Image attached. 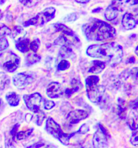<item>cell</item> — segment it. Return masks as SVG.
I'll return each mask as SVG.
<instances>
[{
  "label": "cell",
  "mask_w": 138,
  "mask_h": 148,
  "mask_svg": "<svg viewBox=\"0 0 138 148\" xmlns=\"http://www.w3.org/2000/svg\"></svg>",
  "instance_id": "bcb514c9"
},
{
  "label": "cell",
  "mask_w": 138,
  "mask_h": 148,
  "mask_svg": "<svg viewBox=\"0 0 138 148\" xmlns=\"http://www.w3.org/2000/svg\"><path fill=\"white\" fill-rule=\"evenodd\" d=\"M79 90V87L78 86H74L71 88H68L66 89L65 91V96H66V97L68 98H70L74 93L77 92Z\"/></svg>",
  "instance_id": "4dcf8cb0"
},
{
  "label": "cell",
  "mask_w": 138,
  "mask_h": 148,
  "mask_svg": "<svg viewBox=\"0 0 138 148\" xmlns=\"http://www.w3.org/2000/svg\"><path fill=\"white\" fill-rule=\"evenodd\" d=\"M41 60V57L36 53L28 54L25 59V64L26 66L33 65Z\"/></svg>",
  "instance_id": "ffe728a7"
},
{
  "label": "cell",
  "mask_w": 138,
  "mask_h": 148,
  "mask_svg": "<svg viewBox=\"0 0 138 148\" xmlns=\"http://www.w3.org/2000/svg\"><path fill=\"white\" fill-rule=\"evenodd\" d=\"M83 33L89 41H101L116 37V30L110 23L97 18H91L82 26Z\"/></svg>",
  "instance_id": "7a4b0ae2"
},
{
  "label": "cell",
  "mask_w": 138,
  "mask_h": 148,
  "mask_svg": "<svg viewBox=\"0 0 138 148\" xmlns=\"http://www.w3.org/2000/svg\"><path fill=\"white\" fill-rule=\"evenodd\" d=\"M34 131L33 128H30L24 131H21L17 132L15 136V138L17 140H21L27 138L30 136Z\"/></svg>",
  "instance_id": "603a6c76"
},
{
  "label": "cell",
  "mask_w": 138,
  "mask_h": 148,
  "mask_svg": "<svg viewBox=\"0 0 138 148\" xmlns=\"http://www.w3.org/2000/svg\"><path fill=\"white\" fill-rule=\"evenodd\" d=\"M12 30L8 27L3 25L0 27V37H5V36L11 35Z\"/></svg>",
  "instance_id": "f1b7e54d"
},
{
  "label": "cell",
  "mask_w": 138,
  "mask_h": 148,
  "mask_svg": "<svg viewBox=\"0 0 138 148\" xmlns=\"http://www.w3.org/2000/svg\"><path fill=\"white\" fill-rule=\"evenodd\" d=\"M5 99L11 106H17L20 101V96L15 92H9L5 95Z\"/></svg>",
  "instance_id": "e0dca14e"
},
{
  "label": "cell",
  "mask_w": 138,
  "mask_h": 148,
  "mask_svg": "<svg viewBox=\"0 0 138 148\" xmlns=\"http://www.w3.org/2000/svg\"><path fill=\"white\" fill-rule=\"evenodd\" d=\"M89 131V126H88L87 124H84L80 127V128L78 130V132L79 134L83 135L87 133Z\"/></svg>",
  "instance_id": "836d02e7"
},
{
  "label": "cell",
  "mask_w": 138,
  "mask_h": 148,
  "mask_svg": "<svg viewBox=\"0 0 138 148\" xmlns=\"http://www.w3.org/2000/svg\"><path fill=\"white\" fill-rule=\"evenodd\" d=\"M5 2V0H0V5L3 4Z\"/></svg>",
  "instance_id": "b9f144b4"
},
{
  "label": "cell",
  "mask_w": 138,
  "mask_h": 148,
  "mask_svg": "<svg viewBox=\"0 0 138 148\" xmlns=\"http://www.w3.org/2000/svg\"><path fill=\"white\" fill-rule=\"evenodd\" d=\"M98 76L92 75L85 79L86 93L89 99L93 103H98L101 101L104 93V89L99 85Z\"/></svg>",
  "instance_id": "3957f363"
},
{
  "label": "cell",
  "mask_w": 138,
  "mask_h": 148,
  "mask_svg": "<svg viewBox=\"0 0 138 148\" xmlns=\"http://www.w3.org/2000/svg\"><path fill=\"white\" fill-rule=\"evenodd\" d=\"M26 34V32L24 31L23 27L20 26H15L13 28L10 35L12 36L14 39L16 41L19 39L24 38Z\"/></svg>",
  "instance_id": "44dd1931"
},
{
  "label": "cell",
  "mask_w": 138,
  "mask_h": 148,
  "mask_svg": "<svg viewBox=\"0 0 138 148\" xmlns=\"http://www.w3.org/2000/svg\"><path fill=\"white\" fill-rule=\"evenodd\" d=\"M130 142L133 145H138V131L135 130V131L132 134L131 137Z\"/></svg>",
  "instance_id": "d6a6232c"
},
{
  "label": "cell",
  "mask_w": 138,
  "mask_h": 148,
  "mask_svg": "<svg viewBox=\"0 0 138 148\" xmlns=\"http://www.w3.org/2000/svg\"><path fill=\"white\" fill-rule=\"evenodd\" d=\"M70 66H71V64L69 61L66 60H62L58 64L57 68L59 71H63L69 69L70 67Z\"/></svg>",
  "instance_id": "83f0119b"
},
{
  "label": "cell",
  "mask_w": 138,
  "mask_h": 148,
  "mask_svg": "<svg viewBox=\"0 0 138 148\" xmlns=\"http://www.w3.org/2000/svg\"><path fill=\"white\" fill-rule=\"evenodd\" d=\"M20 126V125L19 124H15L14 126H13V129L10 132V134L12 136L14 140V138H15V136H16V134L17 132V130H18Z\"/></svg>",
  "instance_id": "e575fe53"
},
{
  "label": "cell",
  "mask_w": 138,
  "mask_h": 148,
  "mask_svg": "<svg viewBox=\"0 0 138 148\" xmlns=\"http://www.w3.org/2000/svg\"><path fill=\"white\" fill-rule=\"evenodd\" d=\"M0 13H1V9H0Z\"/></svg>",
  "instance_id": "f6af8a7d"
},
{
  "label": "cell",
  "mask_w": 138,
  "mask_h": 148,
  "mask_svg": "<svg viewBox=\"0 0 138 148\" xmlns=\"http://www.w3.org/2000/svg\"><path fill=\"white\" fill-rule=\"evenodd\" d=\"M0 105H1V99H0Z\"/></svg>",
  "instance_id": "ee69618b"
},
{
  "label": "cell",
  "mask_w": 138,
  "mask_h": 148,
  "mask_svg": "<svg viewBox=\"0 0 138 148\" xmlns=\"http://www.w3.org/2000/svg\"><path fill=\"white\" fill-rule=\"evenodd\" d=\"M30 40L28 38H22L16 41L15 47L19 52L22 53H26L28 52L30 49Z\"/></svg>",
  "instance_id": "2e32d148"
},
{
  "label": "cell",
  "mask_w": 138,
  "mask_h": 148,
  "mask_svg": "<svg viewBox=\"0 0 138 148\" xmlns=\"http://www.w3.org/2000/svg\"><path fill=\"white\" fill-rule=\"evenodd\" d=\"M43 145H44V144L36 143L33 144L32 145H31L30 147H29L28 148H40V147H43Z\"/></svg>",
  "instance_id": "74e56055"
},
{
  "label": "cell",
  "mask_w": 138,
  "mask_h": 148,
  "mask_svg": "<svg viewBox=\"0 0 138 148\" xmlns=\"http://www.w3.org/2000/svg\"><path fill=\"white\" fill-rule=\"evenodd\" d=\"M76 2L78 3H81V4H85L88 2H89L91 0H74Z\"/></svg>",
  "instance_id": "f35d334b"
},
{
  "label": "cell",
  "mask_w": 138,
  "mask_h": 148,
  "mask_svg": "<svg viewBox=\"0 0 138 148\" xmlns=\"http://www.w3.org/2000/svg\"><path fill=\"white\" fill-rule=\"evenodd\" d=\"M9 44L8 41L5 37L0 38V52L3 51L8 48Z\"/></svg>",
  "instance_id": "f546056e"
},
{
  "label": "cell",
  "mask_w": 138,
  "mask_h": 148,
  "mask_svg": "<svg viewBox=\"0 0 138 148\" xmlns=\"http://www.w3.org/2000/svg\"><path fill=\"white\" fill-rule=\"evenodd\" d=\"M23 99L27 108L31 111L36 113L40 110L42 101V97L40 93L36 92L30 95H24Z\"/></svg>",
  "instance_id": "52a82bcc"
},
{
  "label": "cell",
  "mask_w": 138,
  "mask_h": 148,
  "mask_svg": "<svg viewBox=\"0 0 138 148\" xmlns=\"http://www.w3.org/2000/svg\"><path fill=\"white\" fill-rule=\"evenodd\" d=\"M89 113L83 110H75L71 111L67 116L66 120L70 124H77L88 117Z\"/></svg>",
  "instance_id": "8fae6325"
},
{
  "label": "cell",
  "mask_w": 138,
  "mask_h": 148,
  "mask_svg": "<svg viewBox=\"0 0 138 148\" xmlns=\"http://www.w3.org/2000/svg\"><path fill=\"white\" fill-rule=\"evenodd\" d=\"M10 80L7 74L3 72H0V91L4 90L8 87Z\"/></svg>",
  "instance_id": "7402d4cb"
},
{
  "label": "cell",
  "mask_w": 138,
  "mask_h": 148,
  "mask_svg": "<svg viewBox=\"0 0 138 148\" xmlns=\"http://www.w3.org/2000/svg\"><path fill=\"white\" fill-rule=\"evenodd\" d=\"M122 26L126 30L133 29L138 24V19L132 14L126 13L122 16L121 20Z\"/></svg>",
  "instance_id": "4fadbf2b"
},
{
  "label": "cell",
  "mask_w": 138,
  "mask_h": 148,
  "mask_svg": "<svg viewBox=\"0 0 138 148\" xmlns=\"http://www.w3.org/2000/svg\"><path fill=\"white\" fill-rule=\"evenodd\" d=\"M53 27L57 32H62L63 34L68 36H75L74 33L69 27L66 26L63 23H57L53 25Z\"/></svg>",
  "instance_id": "ac0fdd59"
},
{
  "label": "cell",
  "mask_w": 138,
  "mask_h": 148,
  "mask_svg": "<svg viewBox=\"0 0 138 148\" xmlns=\"http://www.w3.org/2000/svg\"><path fill=\"white\" fill-rule=\"evenodd\" d=\"M137 5H138V0H112L105 10L104 16L106 20L112 21L118 17L119 13L129 7Z\"/></svg>",
  "instance_id": "277c9868"
},
{
  "label": "cell",
  "mask_w": 138,
  "mask_h": 148,
  "mask_svg": "<svg viewBox=\"0 0 138 148\" xmlns=\"http://www.w3.org/2000/svg\"><path fill=\"white\" fill-rule=\"evenodd\" d=\"M46 93L47 97L51 99L60 98L63 94V90L60 84L55 82L50 83L47 87Z\"/></svg>",
  "instance_id": "7c38bea8"
},
{
  "label": "cell",
  "mask_w": 138,
  "mask_h": 148,
  "mask_svg": "<svg viewBox=\"0 0 138 148\" xmlns=\"http://www.w3.org/2000/svg\"><path fill=\"white\" fill-rule=\"evenodd\" d=\"M20 58L12 51H6L0 53V67L9 72H14L20 65Z\"/></svg>",
  "instance_id": "8992f818"
},
{
  "label": "cell",
  "mask_w": 138,
  "mask_h": 148,
  "mask_svg": "<svg viewBox=\"0 0 138 148\" xmlns=\"http://www.w3.org/2000/svg\"><path fill=\"white\" fill-rule=\"evenodd\" d=\"M89 57L103 60L106 64L114 67L120 62L123 56V49L119 44L114 42L90 46L86 49Z\"/></svg>",
  "instance_id": "6da1fadb"
},
{
  "label": "cell",
  "mask_w": 138,
  "mask_h": 148,
  "mask_svg": "<svg viewBox=\"0 0 138 148\" xmlns=\"http://www.w3.org/2000/svg\"><path fill=\"white\" fill-rule=\"evenodd\" d=\"M108 134L105 127L99 124V128L95 131L92 138L93 146L95 148H106L108 146Z\"/></svg>",
  "instance_id": "ba28073f"
},
{
  "label": "cell",
  "mask_w": 138,
  "mask_h": 148,
  "mask_svg": "<svg viewBox=\"0 0 138 148\" xmlns=\"http://www.w3.org/2000/svg\"><path fill=\"white\" fill-rule=\"evenodd\" d=\"M33 0H19L20 2L21 3L22 5L26 6L30 5L32 2Z\"/></svg>",
  "instance_id": "8d00e7d4"
},
{
  "label": "cell",
  "mask_w": 138,
  "mask_h": 148,
  "mask_svg": "<svg viewBox=\"0 0 138 148\" xmlns=\"http://www.w3.org/2000/svg\"><path fill=\"white\" fill-rule=\"evenodd\" d=\"M135 54L138 56V46L136 47V49H135Z\"/></svg>",
  "instance_id": "7bdbcfd3"
},
{
  "label": "cell",
  "mask_w": 138,
  "mask_h": 148,
  "mask_svg": "<svg viewBox=\"0 0 138 148\" xmlns=\"http://www.w3.org/2000/svg\"><path fill=\"white\" fill-rule=\"evenodd\" d=\"M127 124L131 130H137L138 129V112L137 110L132 109L130 111L127 121Z\"/></svg>",
  "instance_id": "5bb4252c"
},
{
  "label": "cell",
  "mask_w": 138,
  "mask_h": 148,
  "mask_svg": "<svg viewBox=\"0 0 138 148\" xmlns=\"http://www.w3.org/2000/svg\"><path fill=\"white\" fill-rule=\"evenodd\" d=\"M56 12V9L53 7L47 8L37 14L34 18L25 21L23 23V25L24 27L30 26H43L55 18Z\"/></svg>",
  "instance_id": "5b68a950"
},
{
  "label": "cell",
  "mask_w": 138,
  "mask_h": 148,
  "mask_svg": "<svg viewBox=\"0 0 138 148\" xmlns=\"http://www.w3.org/2000/svg\"><path fill=\"white\" fill-rule=\"evenodd\" d=\"M54 45L61 46H70L71 45V42L67 38L65 35L62 34L54 41Z\"/></svg>",
  "instance_id": "cb8c5ba5"
},
{
  "label": "cell",
  "mask_w": 138,
  "mask_h": 148,
  "mask_svg": "<svg viewBox=\"0 0 138 148\" xmlns=\"http://www.w3.org/2000/svg\"><path fill=\"white\" fill-rule=\"evenodd\" d=\"M106 67V63L101 60H92L91 62V65L89 72L93 74H99L103 71Z\"/></svg>",
  "instance_id": "9a60e30c"
},
{
  "label": "cell",
  "mask_w": 138,
  "mask_h": 148,
  "mask_svg": "<svg viewBox=\"0 0 138 148\" xmlns=\"http://www.w3.org/2000/svg\"><path fill=\"white\" fill-rule=\"evenodd\" d=\"M73 53L72 48L69 46H61V48L60 51V54L61 57L64 58H70L72 55Z\"/></svg>",
  "instance_id": "d4e9b609"
},
{
  "label": "cell",
  "mask_w": 138,
  "mask_h": 148,
  "mask_svg": "<svg viewBox=\"0 0 138 148\" xmlns=\"http://www.w3.org/2000/svg\"><path fill=\"white\" fill-rule=\"evenodd\" d=\"M41 46V41L39 38H36L30 42L29 48L34 53H36L39 51Z\"/></svg>",
  "instance_id": "4316f807"
},
{
  "label": "cell",
  "mask_w": 138,
  "mask_h": 148,
  "mask_svg": "<svg viewBox=\"0 0 138 148\" xmlns=\"http://www.w3.org/2000/svg\"><path fill=\"white\" fill-rule=\"evenodd\" d=\"M43 105H44V109L47 110H51L53 108L55 107V103L52 100L45 99V100H44Z\"/></svg>",
  "instance_id": "1f68e13d"
},
{
  "label": "cell",
  "mask_w": 138,
  "mask_h": 148,
  "mask_svg": "<svg viewBox=\"0 0 138 148\" xmlns=\"http://www.w3.org/2000/svg\"><path fill=\"white\" fill-rule=\"evenodd\" d=\"M135 58L133 56H132L129 58V63H133L135 62Z\"/></svg>",
  "instance_id": "ab89813d"
},
{
  "label": "cell",
  "mask_w": 138,
  "mask_h": 148,
  "mask_svg": "<svg viewBox=\"0 0 138 148\" xmlns=\"http://www.w3.org/2000/svg\"><path fill=\"white\" fill-rule=\"evenodd\" d=\"M46 130L50 135L56 139H58L64 132L62 130L60 125L55 122L51 117H49L47 120L45 125Z\"/></svg>",
  "instance_id": "30bf717a"
},
{
  "label": "cell",
  "mask_w": 138,
  "mask_h": 148,
  "mask_svg": "<svg viewBox=\"0 0 138 148\" xmlns=\"http://www.w3.org/2000/svg\"><path fill=\"white\" fill-rule=\"evenodd\" d=\"M132 78L135 83H138V70H135L132 72Z\"/></svg>",
  "instance_id": "d590c367"
},
{
  "label": "cell",
  "mask_w": 138,
  "mask_h": 148,
  "mask_svg": "<svg viewBox=\"0 0 138 148\" xmlns=\"http://www.w3.org/2000/svg\"><path fill=\"white\" fill-rule=\"evenodd\" d=\"M118 115L121 119H124L127 115L126 101L122 98H119L118 100Z\"/></svg>",
  "instance_id": "d6986e66"
},
{
  "label": "cell",
  "mask_w": 138,
  "mask_h": 148,
  "mask_svg": "<svg viewBox=\"0 0 138 148\" xmlns=\"http://www.w3.org/2000/svg\"><path fill=\"white\" fill-rule=\"evenodd\" d=\"M34 81L32 75L28 72H22L15 75L13 78L14 85L19 89H24Z\"/></svg>",
  "instance_id": "9c48e42d"
},
{
  "label": "cell",
  "mask_w": 138,
  "mask_h": 148,
  "mask_svg": "<svg viewBox=\"0 0 138 148\" xmlns=\"http://www.w3.org/2000/svg\"><path fill=\"white\" fill-rule=\"evenodd\" d=\"M36 114V123L38 126H41L45 118V114L43 111L39 110Z\"/></svg>",
  "instance_id": "484cf974"
},
{
  "label": "cell",
  "mask_w": 138,
  "mask_h": 148,
  "mask_svg": "<svg viewBox=\"0 0 138 148\" xmlns=\"http://www.w3.org/2000/svg\"><path fill=\"white\" fill-rule=\"evenodd\" d=\"M102 9V8H97L96 9H94L92 10V13H98L99 12L101 11V10Z\"/></svg>",
  "instance_id": "60d3db41"
}]
</instances>
